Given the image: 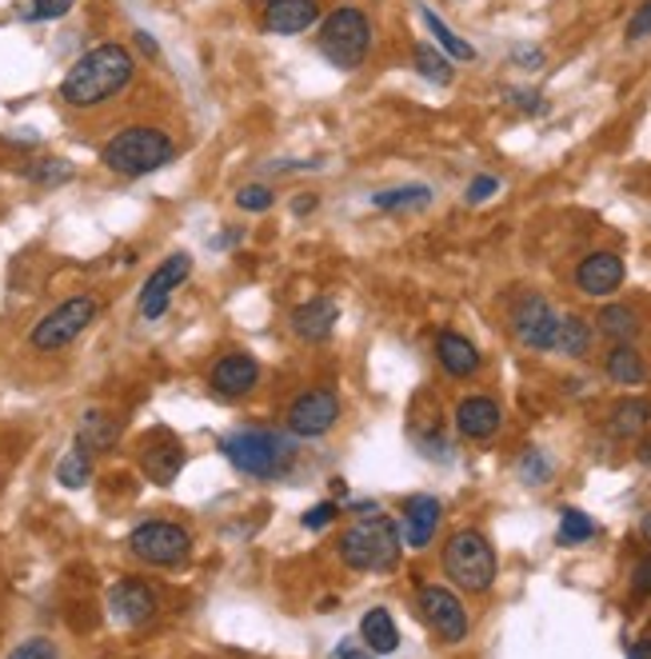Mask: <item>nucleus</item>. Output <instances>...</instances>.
Instances as JSON below:
<instances>
[{
	"label": "nucleus",
	"instance_id": "obj_1",
	"mask_svg": "<svg viewBox=\"0 0 651 659\" xmlns=\"http://www.w3.org/2000/svg\"><path fill=\"white\" fill-rule=\"evenodd\" d=\"M132 80V57L124 44H101V49L84 52L77 64L69 69V77L61 80V97L77 109H92L101 100L116 97L121 89H129Z\"/></svg>",
	"mask_w": 651,
	"mask_h": 659
},
{
	"label": "nucleus",
	"instance_id": "obj_2",
	"mask_svg": "<svg viewBox=\"0 0 651 659\" xmlns=\"http://www.w3.org/2000/svg\"><path fill=\"white\" fill-rule=\"evenodd\" d=\"M400 544H404L400 524L372 511L368 519H360V524H352V528L344 531L336 551H340L344 564L356 571H391L400 564Z\"/></svg>",
	"mask_w": 651,
	"mask_h": 659
},
{
	"label": "nucleus",
	"instance_id": "obj_3",
	"mask_svg": "<svg viewBox=\"0 0 651 659\" xmlns=\"http://www.w3.org/2000/svg\"><path fill=\"white\" fill-rule=\"evenodd\" d=\"M221 452L232 459V468H241L244 476H256V479H272V476H284L292 468V452L288 436L272 428H236L221 439Z\"/></svg>",
	"mask_w": 651,
	"mask_h": 659
},
{
	"label": "nucleus",
	"instance_id": "obj_4",
	"mask_svg": "<svg viewBox=\"0 0 651 659\" xmlns=\"http://www.w3.org/2000/svg\"><path fill=\"white\" fill-rule=\"evenodd\" d=\"M172 152L176 149H172L169 132L149 129V124H132V129H121L104 144L101 160L104 169H112L116 176H149V172L169 164Z\"/></svg>",
	"mask_w": 651,
	"mask_h": 659
},
{
	"label": "nucleus",
	"instance_id": "obj_5",
	"mask_svg": "<svg viewBox=\"0 0 651 659\" xmlns=\"http://www.w3.org/2000/svg\"><path fill=\"white\" fill-rule=\"evenodd\" d=\"M444 571H448V579L456 588L480 596V591L491 588V579H496V551H491V544L480 531L464 528L444 548Z\"/></svg>",
	"mask_w": 651,
	"mask_h": 659
},
{
	"label": "nucleus",
	"instance_id": "obj_6",
	"mask_svg": "<svg viewBox=\"0 0 651 659\" xmlns=\"http://www.w3.org/2000/svg\"><path fill=\"white\" fill-rule=\"evenodd\" d=\"M96 308H101V304H96V296H69V300H61V304H57L49 316L32 324L29 344L37 352H61V348H69L72 339L81 336V332L89 328L92 320H96Z\"/></svg>",
	"mask_w": 651,
	"mask_h": 659
},
{
	"label": "nucleus",
	"instance_id": "obj_7",
	"mask_svg": "<svg viewBox=\"0 0 651 659\" xmlns=\"http://www.w3.org/2000/svg\"><path fill=\"white\" fill-rule=\"evenodd\" d=\"M372 44L368 17L360 9H336L321 29V52L336 64V69H356L364 64Z\"/></svg>",
	"mask_w": 651,
	"mask_h": 659
},
{
	"label": "nucleus",
	"instance_id": "obj_8",
	"mask_svg": "<svg viewBox=\"0 0 651 659\" xmlns=\"http://www.w3.org/2000/svg\"><path fill=\"white\" fill-rule=\"evenodd\" d=\"M129 548H132V556L152 564V568H176V564L189 559L192 536L181 524H172V519H144V524L132 528Z\"/></svg>",
	"mask_w": 651,
	"mask_h": 659
},
{
	"label": "nucleus",
	"instance_id": "obj_9",
	"mask_svg": "<svg viewBox=\"0 0 651 659\" xmlns=\"http://www.w3.org/2000/svg\"><path fill=\"white\" fill-rule=\"evenodd\" d=\"M340 419V396L332 388H308L296 396V404L288 408V428L292 436L321 439L332 432V424Z\"/></svg>",
	"mask_w": 651,
	"mask_h": 659
},
{
	"label": "nucleus",
	"instance_id": "obj_10",
	"mask_svg": "<svg viewBox=\"0 0 651 659\" xmlns=\"http://www.w3.org/2000/svg\"><path fill=\"white\" fill-rule=\"evenodd\" d=\"M556 328H560V316L551 312V304L543 296H523L511 308V332H516V339H520L523 348L531 352L556 348Z\"/></svg>",
	"mask_w": 651,
	"mask_h": 659
},
{
	"label": "nucleus",
	"instance_id": "obj_11",
	"mask_svg": "<svg viewBox=\"0 0 651 659\" xmlns=\"http://www.w3.org/2000/svg\"><path fill=\"white\" fill-rule=\"evenodd\" d=\"M420 616L444 643H460V639L468 636V611H464L460 599L451 596L448 588H440V584H424L420 588Z\"/></svg>",
	"mask_w": 651,
	"mask_h": 659
},
{
	"label": "nucleus",
	"instance_id": "obj_12",
	"mask_svg": "<svg viewBox=\"0 0 651 659\" xmlns=\"http://www.w3.org/2000/svg\"><path fill=\"white\" fill-rule=\"evenodd\" d=\"M189 272H192V256H189V252H172V256L164 260L161 268H156L149 280H144V288H141V316L144 320H161L164 312H169L172 292H176L184 280H189Z\"/></svg>",
	"mask_w": 651,
	"mask_h": 659
},
{
	"label": "nucleus",
	"instance_id": "obj_13",
	"mask_svg": "<svg viewBox=\"0 0 651 659\" xmlns=\"http://www.w3.org/2000/svg\"><path fill=\"white\" fill-rule=\"evenodd\" d=\"M141 468L152 484H172L184 468V444L169 428H156L141 444Z\"/></svg>",
	"mask_w": 651,
	"mask_h": 659
},
{
	"label": "nucleus",
	"instance_id": "obj_14",
	"mask_svg": "<svg viewBox=\"0 0 651 659\" xmlns=\"http://www.w3.org/2000/svg\"><path fill=\"white\" fill-rule=\"evenodd\" d=\"M109 608L112 616L121 619V623H129V628H144L152 616H156V591H152V584H144V579H116L109 591Z\"/></svg>",
	"mask_w": 651,
	"mask_h": 659
},
{
	"label": "nucleus",
	"instance_id": "obj_15",
	"mask_svg": "<svg viewBox=\"0 0 651 659\" xmlns=\"http://www.w3.org/2000/svg\"><path fill=\"white\" fill-rule=\"evenodd\" d=\"M576 284L588 296H611L623 284V260L616 252H591L576 268Z\"/></svg>",
	"mask_w": 651,
	"mask_h": 659
},
{
	"label": "nucleus",
	"instance_id": "obj_16",
	"mask_svg": "<svg viewBox=\"0 0 651 659\" xmlns=\"http://www.w3.org/2000/svg\"><path fill=\"white\" fill-rule=\"evenodd\" d=\"M256 379H261V364L244 352H228L212 364V388L221 396H244V392L256 388Z\"/></svg>",
	"mask_w": 651,
	"mask_h": 659
},
{
	"label": "nucleus",
	"instance_id": "obj_17",
	"mask_svg": "<svg viewBox=\"0 0 651 659\" xmlns=\"http://www.w3.org/2000/svg\"><path fill=\"white\" fill-rule=\"evenodd\" d=\"M503 416H500V404L491 396H468L460 399V408H456V432L464 439H491L500 432Z\"/></svg>",
	"mask_w": 651,
	"mask_h": 659
},
{
	"label": "nucleus",
	"instance_id": "obj_18",
	"mask_svg": "<svg viewBox=\"0 0 651 659\" xmlns=\"http://www.w3.org/2000/svg\"><path fill=\"white\" fill-rule=\"evenodd\" d=\"M440 499L436 496H411L404 504V524H400V536L408 548H428L431 536H436V524H440Z\"/></svg>",
	"mask_w": 651,
	"mask_h": 659
},
{
	"label": "nucleus",
	"instance_id": "obj_19",
	"mask_svg": "<svg viewBox=\"0 0 651 659\" xmlns=\"http://www.w3.org/2000/svg\"><path fill=\"white\" fill-rule=\"evenodd\" d=\"M316 20H321L316 0H268V9H264V29L281 32V37H296V32L312 29Z\"/></svg>",
	"mask_w": 651,
	"mask_h": 659
},
{
	"label": "nucleus",
	"instance_id": "obj_20",
	"mask_svg": "<svg viewBox=\"0 0 651 659\" xmlns=\"http://www.w3.org/2000/svg\"><path fill=\"white\" fill-rule=\"evenodd\" d=\"M336 320H340V304L328 296H316V300H304L301 308H292V332L301 339H328L332 328H336Z\"/></svg>",
	"mask_w": 651,
	"mask_h": 659
},
{
	"label": "nucleus",
	"instance_id": "obj_21",
	"mask_svg": "<svg viewBox=\"0 0 651 659\" xmlns=\"http://www.w3.org/2000/svg\"><path fill=\"white\" fill-rule=\"evenodd\" d=\"M436 359H440V368L456 379L480 372V348H476L468 336H460V332H440V336H436Z\"/></svg>",
	"mask_w": 651,
	"mask_h": 659
},
{
	"label": "nucleus",
	"instance_id": "obj_22",
	"mask_svg": "<svg viewBox=\"0 0 651 659\" xmlns=\"http://www.w3.org/2000/svg\"><path fill=\"white\" fill-rule=\"evenodd\" d=\"M116 436H121V424H116V416L104 408H92L81 416V428H77V448L81 452H109L112 444H116Z\"/></svg>",
	"mask_w": 651,
	"mask_h": 659
},
{
	"label": "nucleus",
	"instance_id": "obj_23",
	"mask_svg": "<svg viewBox=\"0 0 651 659\" xmlns=\"http://www.w3.org/2000/svg\"><path fill=\"white\" fill-rule=\"evenodd\" d=\"M360 636H364V643H368L372 656H391V651L400 648V628H396V619H391L384 608L364 611Z\"/></svg>",
	"mask_w": 651,
	"mask_h": 659
},
{
	"label": "nucleus",
	"instance_id": "obj_24",
	"mask_svg": "<svg viewBox=\"0 0 651 659\" xmlns=\"http://www.w3.org/2000/svg\"><path fill=\"white\" fill-rule=\"evenodd\" d=\"M608 379H616V384H623V388H635V384H643L648 379V368H643V356L631 344H616V348L608 352Z\"/></svg>",
	"mask_w": 651,
	"mask_h": 659
},
{
	"label": "nucleus",
	"instance_id": "obj_25",
	"mask_svg": "<svg viewBox=\"0 0 651 659\" xmlns=\"http://www.w3.org/2000/svg\"><path fill=\"white\" fill-rule=\"evenodd\" d=\"M596 328H600L603 336L628 344V339L640 336V320H635V312H631L628 304H603L600 316H596Z\"/></svg>",
	"mask_w": 651,
	"mask_h": 659
},
{
	"label": "nucleus",
	"instance_id": "obj_26",
	"mask_svg": "<svg viewBox=\"0 0 651 659\" xmlns=\"http://www.w3.org/2000/svg\"><path fill=\"white\" fill-rule=\"evenodd\" d=\"M648 424H651V404L640 396L620 399L616 412H611V432H616V436H640Z\"/></svg>",
	"mask_w": 651,
	"mask_h": 659
},
{
	"label": "nucleus",
	"instance_id": "obj_27",
	"mask_svg": "<svg viewBox=\"0 0 651 659\" xmlns=\"http://www.w3.org/2000/svg\"><path fill=\"white\" fill-rule=\"evenodd\" d=\"M556 348L563 356H583L591 348V324L580 316H560V328H556Z\"/></svg>",
	"mask_w": 651,
	"mask_h": 659
},
{
	"label": "nucleus",
	"instance_id": "obj_28",
	"mask_svg": "<svg viewBox=\"0 0 651 659\" xmlns=\"http://www.w3.org/2000/svg\"><path fill=\"white\" fill-rule=\"evenodd\" d=\"M372 204H376L380 212L424 209V204H431V189H424V184H408V189H388V192H376V196H372Z\"/></svg>",
	"mask_w": 651,
	"mask_h": 659
},
{
	"label": "nucleus",
	"instance_id": "obj_29",
	"mask_svg": "<svg viewBox=\"0 0 651 659\" xmlns=\"http://www.w3.org/2000/svg\"><path fill=\"white\" fill-rule=\"evenodd\" d=\"M420 17H424V24H428V29H431V37L440 40L444 57L476 60V49H471V44H468V40H464V37H456V32H451L448 24H444V20L436 17V12H431V9H420Z\"/></svg>",
	"mask_w": 651,
	"mask_h": 659
},
{
	"label": "nucleus",
	"instance_id": "obj_30",
	"mask_svg": "<svg viewBox=\"0 0 651 659\" xmlns=\"http://www.w3.org/2000/svg\"><path fill=\"white\" fill-rule=\"evenodd\" d=\"M416 69H420V77H428L431 84H451V64L436 44H424V40L416 44Z\"/></svg>",
	"mask_w": 651,
	"mask_h": 659
},
{
	"label": "nucleus",
	"instance_id": "obj_31",
	"mask_svg": "<svg viewBox=\"0 0 651 659\" xmlns=\"http://www.w3.org/2000/svg\"><path fill=\"white\" fill-rule=\"evenodd\" d=\"M596 536V519L588 516V511H576V508H568L560 516V531H556V539L560 544H588V539Z\"/></svg>",
	"mask_w": 651,
	"mask_h": 659
},
{
	"label": "nucleus",
	"instance_id": "obj_32",
	"mask_svg": "<svg viewBox=\"0 0 651 659\" xmlns=\"http://www.w3.org/2000/svg\"><path fill=\"white\" fill-rule=\"evenodd\" d=\"M57 479H61L64 488H84L92 479V459H89V452H81V448H72L69 456L57 464Z\"/></svg>",
	"mask_w": 651,
	"mask_h": 659
},
{
	"label": "nucleus",
	"instance_id": "obj_33",
	"mask_svg": "<svg viewBox=\"0 0 651 659\" xmlns=\"http://www.w3.org/2000/svg\"><path fill=\"white\" fill-rule=\"evenodd\" d=\"M9 659H61V651H57V643H52V639L32 636V639H24V643H17Z\"/></svg>",
	"mask_w": 651,
	"mask_h": 659
},
{
	"label": "nucleus",
	"instance_id": "obj_34",
	"mask_svg": "<svg viewBox=\"0 0 651 659\" xmlns=\"http://www.w3.org/2000/svg\"><path fill=\"white\" fill-rule=\"evenodd\" d=\"M236 204H241L244 212H268L272 209V192L264 189V184H248V189L236 192Z\"/></svg>",
	"mask_w": 651,
	"mask_h": 659
},
{
	"label": "nucleus",
	"instance_id": "obj_35",
	"mask_svg": "<svg viewBox=\"0 0 651 659\" xmlns=\"http://www.w3.org/2000/svg\"><path fill=\"white\" fill-rule=\"evenodd\" d=\"M77 0H32V20H61Z\"/></svg>",
	"mask_w": 651,
	"mask_h": 659
},
{
	"label": "nucleus",
	"instance_id": "obj_36",
	"mask_svg": "<svg viewBox=\"0 0 651 659\" xmlns=\"http://www.w3.org/2000/svg\"><path fill=\"white\" fill-rule=\"evenodd\" d=\"M520 476L531 479V484H543V479L551 476V468L543 464L540 452H528V456H523V464H520Z\"/></svg>",
	"mask_w": 651,
	"mask_h": 659
},
{
	"label": "nucleus",
	"instance_id": "obj_37",
	"mask_svg": "<svg viewBox=\"0 0 651 659\" xmlns=\"http://www.w3.org/2000/svg\"><path fill=\"white\" fill-rule=\"evenodd\" d=\"M631 591L640 599L651 596V556H643L640 564H635V571H631Z\"/></svg>",
	"mask_w": 651,
	"mask_h": 659
},
{
	"label": "nucleus",
	"instance_id": "obj_38",
	"mask_svg": "<svg viewBox=\"0 0 651 659\" xmlns=\"http://www.w3.org/2000/svg\"><path fill=\"white\" fill-rule=\"evenodd\" d=\"M332 519H336V504H316L312 511H304V528L321 531V528H328Z\"/></svg>",
	"mask_w": 651,
	"mask_h": 659
},
{
	"label": "nucleus",
	"instance_id": "obj_39",
	"mask_svg": "<svg viewBox=\"0 0 651 659\" xmlns=\"http://www.w3.org/2000/svg\"><path fill=\"white\" fill-rule=\"evenodd\" d=\"M648 32H651V0H643L640 12L628 20V40H640V37H648Z\"/></svg>",
	"mask_w": 651,
	"mask_h": 659
},
{
	"label": "nucleus",
	"instance_id": "obj_40",
	"mask_svg": "<svg viewBox=\"0 0 651 659\" xmlns=\"http://www.w3.org/2000/svg\"><path fill=\"white\" fill-rule=\"evenodd\" d=\"M496 189H500V180L496 176H476L471 180V189H468V204H480V200H488Z\"/></svg>",
	"mask_w": 651,
	"mask_h": 659
},
{
	"label": "nucleus",
	"instance_id": "obj_41",
	"mask_svg": "<svg viewBox=\"0 0 651 659\" xmlns=\"http://www.w3.org/2000/svg\"><path fill=\"white\" fill-rule=\"evenodd\" d=\"M336 659H372V651L356 648V643H340V648H336Z\"/></svg>",
	"mask_w": 651,
	"mask_h": 659
},
{
	"label": "nucleus",
	"instance_id": "obj_42",
	"mask_svg": "<svg viewBox=\"0 0 651 659\" xmlns=\"http://www.w3.org/2000/svg\"><path fill=\"white\" fill-rule=\"evenodd\" d=\"M292 209H296V216H304V212L316 209V196H312V192H301V196L292 200Z\"/></svg>",
	"mask_w": 651,
	"mask_h": 659
},
{
	"label": "nucleus",
	"instance_id": "obj_43",
	"mask_svg": "<svg viewBox=\"0 0 651 659\" xmlns=\"http://www.w3.org/2000/svg\"><path fill=\"white\" fill-rule=\"evenodd\" d=\"M628 659H651V639H640V643H631Z\"/></svg>",
	"mask_w": 651,
	"mask_h": 659
},
{
	"label": "nucleus",
	"instance_id": "obj_44",
	"mask_svg": "<svg viewBox=\"0 0 651 659\" xmlns=\"http://www.w3.org/2000/svg\"><path fill=\"white\" fill-rule=\"evenodd\" d=\"M136 44H141V49L149 52V57H156V40H152L149 32H136Z\"/></svg>",
	"mask_w": 651,
	"mask_h": 659
},
{
	"label": "nucleus",
	"instance_id": "obj_45",
	"mask_svg": "<svg viewBox=\"0 0 651 659\" xmlns=\"http://www.w3.org/2000/svg\"><path fill=\"white\" fill-rule=\"evenodd\" d=\"M640 536H643V539H648V544H651V511H648V516L640 519Z\"/></svg>",
	"mask_w": 651,
	"mask_h": 659
},
{
	"label": "nucleus",
	"instance_id": "obj_46",
	"mask_svg": "<svg viewBox=\"0 0 651 659\" xmlns=\"http://www.w3.org/2000/svg\"><path fill=\"white\" fill-rule=\"evenodd\" d=\"M640 459L651 468V439H643V444H640Z\"/></svg>",
	"mask_w": 651,
	"mask_h": 659
}]
</instances>
